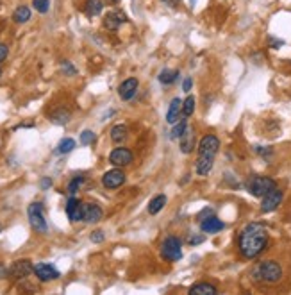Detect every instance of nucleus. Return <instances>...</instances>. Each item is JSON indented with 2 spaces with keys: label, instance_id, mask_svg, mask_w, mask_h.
Segmentation results:
<instances>
[{
  "label": "nucleus",
  "instance_id": "4c0bfd02",
  "mask_svg": "<svg viewBox=\"0 0 291 295\" xmlns=\"http://www.w3.org/2000/svg\"><path fill=\"white\" fill-rule=\"evenodd\" d=\"M161 2H163V4H166V5H170V7H177L180 0H161Z\"/></svg>",
  "mask_w": 291,
  "mask_h": 295
},
{
  "label": "nucleus",
  "instance_id": "20e7f679",
  "mask_svg": "<svg viewBox=\"0 0 291 295\" xmlns=\"http://www.w3.org/2000/svg\"><path fill=\"white\" fill-rule=\"evenodd\" d=\"M161 256L166 261H179L182 258V243L179 238L166 236L161 245Z\"/></svg>",
  "mask_w": 291,
  "mask_h": 295
},
{
  "label": "nucleus",
  "instance_id": "a19ab883",
  "mask_svg": "<svg viewBox=\"0 0 291 295\" xmlns=\"http://www.w3.org/2000/svg\"><path fill=\"white\" fill-rule=\"evenodd\" d=\"M109 2H111V4H116V2H118V0H109Z\"/></svg>",
  "mask_w": 291,
  "mask_h": 295
},
{
  "label": "nucleus",
  "instance_id": "9b49d317",
  "mask_svg": "<svg viewBox=\"0 0 291 295\" xmlns=\"http://www.w3.org/2000/svg\"><path fill=\"white\" fill-rule=\"evenodd\" d=\"M34 274L40 281L47 283V281H54L59 277V270L50 263H36L34 265Z\"/></svg>",
  "mask_w": 291,
  "mask_h": 295
},
{
  "label": "nucleus",
  "instance_id": "aec40b11",
  "mask_svg": "<svg viewBox=\"0 0 291 295\" xmlns=\"http://www.w3.org/2000/svg\"><path fill=\"white\" fill-rule=\"evenodd\" d=\"M213 165H215V157H206V156H198L197 165H195V170H197L198 175H207L213 170Z\"/></svg>",
  "mask_w": 291,
  "mask_h": 295
},
{
  "label": "nucleus",
  "instance_id": "e433bc0d",
  "mask_svg": "<svg viewBox=\"0 0 291 295\" xmlns=\"http://www.w3.org/2000/svg\"><path fill=\"white\" fill-rule=\"evenodd\" d=\"M188 241H189V245H198V243L204 241V236H191Z\"/></svg>",
  "mask_w": 291,
  "mask_h": 295
},
{
  "label": "nucleus",
  "instance_id": "473e14b6",
  "mask_svg": "<svg viewBox=\"0 0 291 295\" xmlns=\"http://www.w3.org/2000/svg\"><path fill=\"white\" fill-rule=\"evenodd\" d=\"M61 68H63V72L64 74H68V75H75L77 74V70L72 67V63H68V61H64L63 65H61Z\"/></svg>",
  "mask_w": 291,
  "mask_h": 295
},
{
  "label": "nucleus",
  "instance_id": "f8f14e48",
  "mask_svg": "<svg viewBox=\"0 0 291 295\" xmlns=\"http://www.w3.org/2000/svg\"><path fill=\"white\" fill-rule=\"evenodd\" d=\"M102 208L99 204H93V202H84L82 206V222L86 223H95L102 220Z\"/></svg>",
  "mask_w": 291,
  "mask_h": 295
},
{
  "label": "nucleus",
  "instance_id": "f704fd0d",
  "mask_svg": "<svg viewBox=\"0 0 291 295\" xmlns=\"http://www.w3.org/2000/svg\"><path fill=\"white\" fill-rule=\"evenodd\" d=\"M7 54H9V49H7V45L0 43V63H2L5 58H7Z\"/></svg>",
  "mask_w": 291,
  "mask_h": 295
},
{
  "label": "nucleus",
  "instance_id": "c756f323",
  "mask_svg": "<svg viewBox=\"0 0 291 295\" xmlns=\"http://www.w3.org/2000/svg\"><path fill=\"white\" fill-rule=\"evenodd\" d=\"M82 183H84V177H81V175L73 177L72 181H70V184H68V193H70V195H75V193L79 192V188L82 186Z\"/></svg>",
  "mask_w": 291,
  "mask_h": 295
},
{
  "label": "nucleus",
  "instance_id": "b1692460",
  "mask_svg": "<svg viewBox=\"0 0 291 295\" xmlns=\"http://www.w3.org/2000/svg\"><path fill=\"white\" fill-rule=\"evenodd\" d=\"M179 79V70H170V68H165V70L159 74V82L161 84H174L175 80Z\"/></svg>",
  "mask_w": 291,
  "mask_h": 295
},
{
  "label": "nucleus",
  "instance_id": "393cba45",
  "mask_svg": "<svg viewBox=\"0 0 291 295\" xmlns=\"http://www.w3.org/2000/svg\"><path fill=\"white\" fill-rule=\"evenodd\" d=\"M13 20L16 23H25L31 20V9L27 7V5H20V7H16V11L13 13Z\"/></svg>",
  "mask_w": 291,
  "mask_h": 295
},
{
  "label": "nucleus",
  "instance_id": "c9c22d12",
  "mask_svg": "<svg viewBox=\"0 0 291 295\" xmlns=\"http://www.w3.org/2000/svg\"><path fill=\"white\" fill-rule=\"evenodd\" d=\"M191 86H193L191 77H186V79L182 80V91H191Z\"/></svg>",
  "mask_w": 291,
  "mask_h": 295
},
{
  "label": "nucleus",
  "instance_id": "37998d69",
  "mask_svg": "<svg viewBox=\"0 0 291 295\" xmlns=\"http://www.w3.org/2000/svg\"><path fill=\"white\" fill-rule=\"evenodd\" d=\"M0 231H2V225H0Z\"/></svg>",
  "mask_w": 291,
  "mask_h": 295
},
{
  "label": "nucleus",
  "instance_id": "dca6fc26",
  "mask_svg": "<svg viewBox=\"0 0 291 295\" xmlns=\"http://www.w3.org/2000/svg\"><path fill=\"white\" fill-rule=\"evenodd\" d=\"M82 206H84V202H81L75 197H70V201L66 202V215L72 222L82 220Z\"/></svg>",
  "mask_w": 291,
  "mask_h": 295
},
{
  "label": "nucleus",
  "instance_id": "4be33fe9",
  "mask_svg": "<svg viewBox=\"0 0 291 295\" xmlns=\"http://www.w3.org/2000/svg\"><path fill=\"white\" fill-rule=\"evenodd\" d=\"M166 201H168V199H166V195H163V193H161V195H156L152 201L148 202V213L157 215L166 206Z\"/></svg>",
  "mask_w": 291,
  "mask_h": 295
},
{
  "label": "nucleus",
  "instance_id": "58836bf2",
  "mask_svg": "<svg viewBox=\"0 0 291 295\" xmlns=\"http://www.w3.org/2000/svg\"><path fill=\"white\" fill-rule=\"evenodd\" d=\"M7 274H9V270L5 268V265L0 263V279H4V277L7 276Z\"/></svg>",
  "mask_w": 291,
  "mask_h": 295
},
{
  "label": "nucleus",
  "instance_id": "6ab92c4d",
  "mask_svg": "<svg viewBox=\"0 0 291 295\" xmlns=\"http://www.w3.org/2000/svg\"><path fill=\"white\" fill-rule=\"evenodd\" d=\"M188 295H218V290L209 283H195L189 288Z\"/></svg>",
  "mask_w": 291,
  "mask_h": 295
},
{
  "label": "nucleus",
  "instance_id": "f03ea898",
  "mask_svg": "<svg viewBox=\"0 0 291 295\" xmlns=\"http://www.w3.org/2000/svg\"><path fill=\"white\" fill-rule=\"evenodd\" d=\"M252 279L264 285H275L282 279V267L275 259H266L261 261L252 270Z\"/></svg>",
  "mask_w": 291,
  "mask_h": 295
},
{
  "label": "nucleus",
  "instance_id": "9d476101",
  "mask_svg": "<svg viewBox=\"0 0 291 295\" xmlns=\"http://www.w3.org/2000/svg\"><path fill=\"white\" fill-rule=\"evenodd\" d=\"M34 272V265L31 263V259H18L14 261L9 268V276L14 279H22V277H27L29 274Z\"/></svg>",
  "mask_w": 291,
  "mask_h": 295
},
{
  "label": "nucleus",
  "instance_id": "412c9836",
  "mask_svg": "<svg viewBox=\"0 0 291 295\" xmlns=\"http://www.w3.org/2000/svg\"><path fill=\"white\" fill-rule=\"evenodd\" d=\"M127 136H129V129H127V125L118 124L111 129V142L113 143H123L127 140Z\"/></svg>",
  "mask_w": 291,
  "mask_h": 295
},
{
  "label": "nucleus",
  "instance_id": "ea45409f",
  "mask_svg": "<svg viewBox=\"0 0 291 295\" xmlns=\"http://www.w3.org/2000/svg\"><path fill=\"white\" fill-rule=\"evenodd\" d=\"M50 186H52V181H50L49 177H45L41 181V188H50Z\"/></svg>",
  "mask_w": 291,
  "mask_h": 295
},
{
  "label": "nucleus",
  "instance_id": "f257e3e1",
  "mask_svg": "<svg viewBox=\"0 0 291 295\" xmlns=\"http://www.w3.org/2000/svg\"><path fill=\"white\" fill-rule=\"evenodd\" d=\"M268 229L264 227L263 223H246L237 236V249H239L243 258L254 259L268 247Z\"/></svg>",
  "mask_w": 291,
  "mask_h": 295
},
{
  "label": "nucleus",
  "instance_id": "a878e982",
  "mask_svg": "<svg viewBox=\"0 0 291 295\" xmlns=\"http://www.w3.org/2000/svg\"><path fill=\"white\" fill-rule=\"evenodd\" d=\"M186 129H188V120H186V118H182L180 122L174 124V129L170 131V140H179L180 136L186 133Z\"/></svg>",
  "mask_w": 291,
  "mask_h": 295
},
{
  "label": "nucleus",
  "instance_id": "bb28decb",
  "mask_svg": "<svg viewBox=\"0 0 291 295\" xmlns=\"http://www.w3.org/2000/svg\"><path fill=\"white\" fill-rule=\"evenodd\" d=\"M195 106H197V102H195V97L193 95H188V97L182 100V115L184 118H188V116H191L193 113H195Z\"/></svg>",
  "mask_w": 291,
  "mask_h": 295
},
{
  "label": "nucleus",
  "instance_id": "79ce46f5",
  "mask_svg": "<svg viewBox=\"0 0 291 295\" xmlns=\"http://www.w3.org/2000/svg\"><path fill=\"white\" fill-rule=\"evenodd\" d=\"M0 75H2V70H0Z\"/></svg>",
  "mask_w": 291,
  "mask_h": 295
},
{
  "label": "nucleus",
  "instance_id": "1a4fd4ad",
  "mask_svg": "<svg viewBox=\"0 0 291 295\" xmlns=\"http://www.w3.org/2000/svg\"><path fill=\"white\" fill-rule=\"evenodd\" d=\"M123 183H125V174H123V170H120V168H113L102 175V184L108 188V190H116V188H120Z\"/></svg>",
  "mask_w": 291,
  "mask_h": 295
},
{
  "label": "nucleus",
  "instance_id": "2f4dec72",
  "mask_svg": "<svg viewBox=\"0 0 291 295\" xmlns=\"http://www.w3.org/2000/svg\"><path fill=\"white\" fill-rule=\"evenodd\" d=\"M32 5H34L38 13H47L50 7V2L49 0H32Z\"/></svg>",
  "mask_w": 291,
  "mask_h": 295
},
{
  "label": "nucleus",
  "instance_id": "7c9ffc66",
  "mask_svg": "<svg viewBox=\"0 0 291 295\" xmlns=\"http://www.w3.org/2000/svg\"><path fill=\"white\" fill-rule=\"evenodd\" d=\"M95 133L93 131H90V129H86V131H82L81 133V145H91V143L95 142Z\"/></svg>",
  "mask_w": 291,
  "mask_h": 295
},
{
  "label": "nucleus",
  "instance_id": "2eb2a0df",
  "mask_svg": "<svg viewBox=\"0 0 291 295\" xmlns=\"http://www.w3.org/2000/svg\"><path fill=\"white\" fill-rule=\"evenodd\" d=\"M127 22V16L121 11H109L106 16H104V27L109 29V31H116L121 23Z\"/></svg>",
  "mask_w": 291,
  "mask_h": 295
},
{
  "label": "nucleus",
  "instance_id": "4468645a",
  "mask_svg": "<svg viewBox=\"0 0 291 295\" xmlns=\"http://www.w3.org/2000/svg\"><path fill=\"white\" fill-rule=\"evenodd\" d=\"M195 145H197V136H195V131L193 129H186V133L179 138V148L182 154H191L195 150Z\"/></svg>",
  "mask_w": 291,
  "mask_h": 295
},
{
  "label": "nucleus",
  "instance_id": "f3484780",
  "mask_svg": "<svg viewBox=\"0 0 291 295\" xmlns=\"http://www.w3.org/2000/svg\"><path fill=\"white\" fill-rule=\"evenodd\" d=\"M224 227H225V223L220 219H216V217H207V219H204L200 222L202 232H207V234H215V232L222 231Z\"/></svg>",
  "mask_w": 291,
  "mask_h": 295
},
{
  "label": "nucleus",
  "instance_id": "39448f33",
  "mask_svg": "<svg viewBox=\"0 0 291 295\" xmlns=\"http://www.w3.org/2000/svg\"><path fill=\"white\" fill-rule=\"evenodd\" d=\"M29 222H31L32 229L38 232H47L49 231V225H47V220H45V215H43V206L40 202H32L29 206Z\"/></svg>",
  "mask_w": 291,
  "mask_h": 295
},
{
  "label": "nucleus",
  "instance_id": "72a5a7b5",
  "mask_svg": "<svg viewBox=\"0 0 291 295\" xmlns=\"http://www.w3.org/2000/svg\"><path fill=\"white\" fill-rule=\"evenodd\" d=\"M90 238H91V241H93V243H102L104 238H106V236H104L102 231H93V232H91Z\"/></svg>",
  "mask_w": 291,
  "mask_h": 295
},
{
  "label": "nucleus",
  "instance_id": "7ed1b4c3",
  "mask_svg": "<svg viewBox=\"0 0 291 295\" xmlns=\"http://www.w3.org/2000/svg\"><path fill=\"white\" fill-rule=\"evenodd\" d=\"M273 188H277V183H275V179L268 177V175H254L246 183V190L254 197H264L266 193L272 192Z\"/></svg>",
  "mask_w": 291,
  "mask_h": 295
},
{
  "label": "nucleus",
  "instance_id": "5701e85b",
  "mask_svg": "<svg viewBox=\"0 0 291 295\" xmlns=\"http://www.w3.org/2000/svg\"><path fill=\"white\" fill-rule=\"evenodd\" d=\"M102 9H104L102 0H86L84 11H86V14H88V16H97V14L102 13Z\"/></svg>",
  "mask_w": 291,
  "mask_h": 295
},
{
  "label": "nucleus",
  "instance_id": "a211bd4d",
  "mask_svg": "<svg viewBox=\"0 0 291 295\" xmlns=\"http://www.w3.org/2000/svg\"><path fill=\"white\" fill-rule=\"evenodd\" d=\"M180 113H182V100L180 98H174L168 107V113H166V122L168 124H177L180 118Z\"/></svg>",
  "mask_w": 291,
  "mask_h": 295
},
{
  "label": "nucleus",
  "instance_id": "ddd939ff",
  "mask_svg": "<svg viewBox=\"0 0 291 295\" xmlns=\"http://www.w3.org/2000/svg\"><path fill=\"white\" fill-rule=\"evenodd\" d=\"M136 91H138V79L136 77H129L118 86V95H120L121 100H130Z\"/></svg>",
  "mask_w": 291,
  "mask_h": 295
},
{
  "label": "nucleus",
  "instance_id": "0eeeda50",
  "mask_svg": "<svg viewBox=\"0 0 291 295\" xmlns=\"http://www.w3.org/2000/svg\"><path fill=\"white\" fill-rule=\"evenodd\" d=\"M109 161H111V165H115L116 168H120V166H129L130 163L134 161V154L127 147H116V148H113V152L109 154Z\"/></svg>",
  "mask_w": 291,
  "mask_h": 295
},
{
  "label": "nucleus",
  "instance_id": "6e6552de",
  "mask_svg": "<svg viewBox=\"0 0 291 295\" xmlns=\"http://www.w3.org/2000/svg\"><path fill=\"white\" fill-rule=\"evenodd\" d=\"M282 199H284V193H282L281 188H273L272 192L263 197L261 211H263V213H272V211H275L279 206H281Z\"/></svg>",
  "mask_w": 291,
  "mask_h": 295
},
{
  "label": "nucleus",
  "instance_id": "423d86ee",
  "mask_svg": "<svg viewBox=\"0 0 291 295\" xmlns=\"http://www.w3.org/2000/svg\"><path fill=\"white\" fill-rule=\"evenodd\" d=\"M218 150H220V140L216 138L215 134H206L200 140V143H198V156L216 157Z\"/></svg>",
  "mask_w": 291,
  "mask_h": 295
},
{
  "label": "nucleus",
  "instance_id": "cd10ccee",
  "mask_svg": "<svg viewBox=\"0 0 291 295\" xmlns=\"http://www.w3.org/2000/svg\"><path fill=\"white\" fill-rule=\"evenodd\" d=\"M73 148H75V140H72V138L61 140V142H59V145H58L59 154H68V152H72Z\"/></svg>",
  "mask_w": 291,
  "mask_h": 295
},
{
  "label": "nucleus",
  "instance_id": "c85d7f7f",
  "mask_svg": "<svg viewBox=\"0 0 291 295\" xmlns=\"http://www.w3.org/2000/svg\"><path fill=\"white\" fill-rule=\"evenodd\" d=\"M68 120H70V113H68L66 109H59V111H56L54 115H52V122H54V124L64 125Z\"/></svg>",
  "mask_w": 291,
  "mask_h": 295
}]
</instances>
